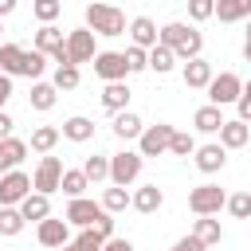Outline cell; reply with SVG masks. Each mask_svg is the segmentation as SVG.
Returning <instances> with one entry per match:
<instances>
[{
  "mask_svg": "<svg viewBox=\"0 0 251 251\" xmlns=\"http://www.w3.org/2000/svg\"><path fill=\"white\" fill-rule=\"evenodd\" d=\"M86 27L94 35H126V12L114 4H86Z\"/></svg>",
  "mask_w": 251,
  "mask_h": 251,
  "instance_id": "7a4b0ae2",
  "label": "cell"
},
{
  "mask_svg": "<svg viewBox=\"0 0 251 251\" xmlns=\"http://www.w3.org/2000/svg\"><path fill=\"white\" fill-rule=\"evenodd\" d=\"M31 12H35V20H39V24H55V20H59V12H63V0H35V4H31Z\"/></svg>",
  "mask_w": 251,
  "mask_h": 251,
  "instance_id": "d6a6232c",
  "label": "cell"
},
{
  "mask_svg": "<svg viewBox=\"0 0 251 251\" xmlns=\"http://www.w3.org/2000/svg\"><path fill=\"white\" fill-rule=\"evenodd\" d=\"M67 239H71V224H67V220H51V216H47V220L39 224V243H43V247H55V251H59V247H67Z\"/></svg>",
  "mask_w": 251,
  "mask_h": 251,
  "instance_id": "4fadbf2b",
  "label": "cell"
},
{
  "mask_svg": "<svg viewBox=\"0 0 251 251\" xmlns=\"http://www.w3.org/2000/svg\"><path fill=\"white\" fill-rule=\"evenodd\" d=\"M102 251H133V243H129V239H118V235H114V239H106V247H102Z\"/></svg>",
  "mask_w": 251,
  "mask_h": 251,
  "instance_id": "bcb514c9",
  "label": "cell"
},
{
  "mask_svg": "<svg viewBox=\"0 0 251 251\" xmlns=\"http://www.w3.org/2000/svg\"><path fill=\"white\" fill-rule=\"evenodd\" d=\"M129 39H133V47H145V51H153V47L161 43V31H157V24H153L149 16H137V20L129 24Z\"/></svg>",
  "mask_w": 251,
  "mask_h": 251,
  "instance_id": "7c38bea8",
  "label": "cell"
},
{
  "mask_svg": "<svg viewBox=\"0 0 251 251\" xmlns=\"http://www.w3.org/2000/svg\"><path fill=\"white\" fill-rule=\"evenodd\" d=\"M247 141H251V126H247V122L235 118V122H224V126H220V145H224V149H243Z\"/></svg>",
  "mask_w": 251,
  "mask_h": 251,
  "instance_id": "9a60e30c",
  "label": "cell"
},
{
  "mask_svg": "<svg viewBox=\"0 0 251 251\" xmlns=\"http://www.w3.org/2000/svg\"><path fill=\"white\" fill-rule=\"evenodd\" d=\"M192 126L200 129V133H220V126H224V114H220V106H200L196 114H192Z\"/></svg>",
  "mask_w": 251,
  "mask_h": 251,
  "instance_id": "7402d4cb",
  "label": "cell"
},
{
  "mask_svg": "<svg viewBox=\"0 0 251 251\" xmlns=\"http://www.w3.org/2000/svg\"><path fill=\"white\" fill-rule=\"evenodd\" d=\"M161 43L176 59H200V51H204V35L196 27H188V24H180V20H173V24L161 27Z\"/></svg>",
  "mask_w": 251,
  "mask_h": 251,
  "instance_id": "6da1fadb",
  "label": "cell"
},
{
  "mask_svg": "<svg viewBox=\"0 0 251 251\" xmlns=\"http://www.w3.org/2000/svg\"><path fill=\"white\" fill-rule=\"evenodd\" d=\"M94 75L106 78V82H126V75H129L126 51H98L94 55Z\"/></svg>",
  "mask_w": 251,
  "mask_h": 251,
  "instance_id": "ba28073f",
  "label": "cell"
},
{
  "mask_svg": "<svg viewBox=\"0 0 251 251\" xmlns=\"http://www.w3.org/2000/svg\"><path fill=\"white\" fill-rule=\"evenodd\" d=\"M94 31L90 27H75L71 35H67V59L78 67V63H94Z\"/></svg>",
  "mask_w": 251,
  "mask_h": 251,
  "instance_id": "30bf717a",
  "label": "cell"
},
{
  "mask_svg": "<svg viewBox=\"0 0 251 251\" xmlns=\"http://www.w3.org/2000/svg\"><path fill=\"white\" fill-rule=\"evenodd\" d=\"M24 157H27V141H20V137H4V141H0V176L12 173Z\"/></svg>",
  "mask_w": 251,
  "mask_h": 251,
  "instance_id": "2e32d148",
  "label": "cell"
},
{
  "mask_svg": "<svg viewBox=\"0 0 251 251\" xmlns=\"http://www.w3.org/2000/svg\"><path fill=\"white\" fill-rule=\"evenodd\" d=\"M55 82H35L31 86V110H51L55 106Z\"/></svg>",
  "mask_w": 251,
  "mask_h": 251,
  "instance_id": "4dcf8cb0",
  "label": "cell"
},
{
  "mask_svg": "<svg viewBox=\"0 0 251 251\" xmlns=\"http://www.w3.org/2000/svg\"><path fill=\"white\" fill-rule=\"evenodd\" d=\"M94 231H98L102 239H114V220H110V212H106V216H102V220L94 224Z\"/></svg>",
  "mask_w": 251,
  "mask_h": 251,
  "instance_id": "ee69618b",
  "label": "cell"
},
{
  "mask_svg": "<svg viewBox=\"0 0 251 251\" xmlns=\"http://www.w3.org/2000/svg\"><path fill=\"white\" fill-rule=\"evenodd\" d=\"M12 126H16V122H12V118L0 110V141H4V137H12Z\"/></svg>",
  "mask_w": 251,
  "mask_h": 251,
  "instance_id": "7dc6e473",
  "label": "cell"
},
{
  "mask_svg": "<svg viewBox=\"0 0 251 251\" xmlns=\"http://www.w3.org/2000/svg\"><path fill=\"white\" fill-rule=\"evenodd\" d=\"M247 43H251V20H247Z\"/></svg>",
  "mask_w": 251,
  "mask_h": 251,
  "instance_id": "f907efd6",
  "label": "cell"
},
{
  "mask_svg": "<svg viewBox=\"0 0 251 251\" xmlns=\"http://www.w3.org/2000/svg\"><path fill=\"white\" fill-rule=\"evenodd\" d=\"M192 235H196L204 247H212V243H220V239H224V227H220V220L200 216V220H196V227H192Z\"/></svg>",
  "mask_w": 251,
  "mask_h": 251,
  "instance_id": "d4e9b609",
  "label": "cell"
},
{
  "mask_svg": "<svg viewBox=\"0 0 251 251\" xmlns=\"http://www.w3.org/2000/svg\"><path fill=\"white\" fill-rule=\"evenodd\" d=\"M75 86H78V67L75 63L55 67V90H75Z\"/></svg>",
  "mask_w": 251,
  "mask_h": 251,
  "instance_id": "e575fe53",
  "label": "cell"
},
{
  "mask_svg": "<svg viewBox=\"0 0 251 251\" xmlns=\"http://www.w3.org/2000/svg\"><path fill=\"white\" fill-rule=\"evenodd\" d=\"M63 137H71V141H90V137H94V122L82 118V114H75V118L63 122Z\"/></svg>",
  "mask_w": 251,
  "mask_h": 251,
  "instance_id": "cb8c5ba5",
  "label": "cell"
},
{
  "mask_svg": "<svg viewBox=\"0 0 251 251\" xmlns=\"http://www.w3.org/2000/svg\"><path fill=\"white\" fill-rule=\"evenodd\" d=\"M188 16L200 24V20H212L216 16V0H188Z\"/></svg>",
  "mask_w": 251,
  "mask_h": 251,
  "instance_id": "60d3db41",
  "label": "cell"
},
{
  "mask_svg": "<svg viewBox=\"0 0 251 251\" xmlns=\"http://www.w3.org/2000/svg\"><path fill=\"white\" fill-rule=\"evenodd\" d=\"M212 78H216V75H212V63H208V59H188V63H184V86H188V90H208Z\"/></svg>",
  "mask_w": 251,
  "mask_h": 251,
  "instance_id": "5bb4252c",
  "label": "cell"
},
{
  "mask_svg": "<svg viewBox=\"0 0 251 251\" xmlns=\"http://www.w3.org/2000/svg\"><path fill=\"white\" fill-rule=\"evenodd\" d=\"M12 98V75H4L0 71V110H4V102Z\"/></svg>",
  "mask_w": 251,
  "mask_h": 251,
  "instance_id": "f6af8a7d",
  "label": "cell"
},
{
  "mask_svg": "<svg viewBox=\"0 0 251 251\" xmlns=\"http://www.w3.org/2000/svg\"><path fill=\"white\" fill-rule=\"evenodd\" d=\"M82 173H86V180H106L110 176V157H86Z\"/></svg>",
  "mask_w": 251,
  "mask_h": 251,
  "instance_id": "d590c367",
  "label": "cell"
},
{
  "mask_svg": "<svg viewBox=\"0 0 251 251\" xmlns=\"http://www.w3.org/2000/svg\"><path fill=\"white\" fill-rule=\"evenodd\" d=\"M227 212H231L235 220H251V192H235V196H227Z\"/></svg>",
  "mask_w": 251,
  "mask_h": 251,
  "instance_id": "74e56055",
  "label": "cell"
},
{
  "mask_svg": "<svg viewBox=\"0 0 251 251\" xmlns=\"http://www.w3.org/2000/svg\"><path fill=\"white\" fill-rule=\"evenodd\" d=\"M169 153H173V157H188V153H196V137L176 129V133H173V145H169Z\"/></svg>",
  "mask_w": 251,
  "mask_h": 251,
  "instance_id": "f35d334b",
  "label": "cell"
},
{
  "mask_svg": "<svg viewBox=\"0 0 251 251\" xmlns=\"http://www.w3.org/2000/svg\"><path fill=\"white\" fill-rule=\"evenodd\" d=\"M149 67H153L157 75H169V71L176 67V55H173V51H169L165 43H157V47L149 51Z\"/></svg>",
  "mask_w": 251,
  "mask_h": 251,
  "instance_id": "f546056e",
  "label": "cell"
},
{
  "mask_svg": "<svg viewBox=\"0 0 251 251\" xmlns=\"http://www.w3.org/2000/svg\"><path fill=\"white\" fill-rule=\"evenodd\" d=\"M12 12H16V0H0V20L12 16Z\"/></svg>",
  "mask_w": 251,
  "mask_h": 251,
  "instance_id": "c3c4849f",
  "label": "cell"
},
{
  "mask_svg": "<svg viewBox=\"0 0 251 251\" xmlns=\"http://www.w3.org/2000/svg\"><path fill=\"white\" fill-rule=\"evenodd\" d=\"M141 133H145V126H141V118H137L133 110H122V114H114V137L129 141V137H141Z\"/></svg>",
  "mask_w": 251,
  "mask_h": 251,
  "instance_id": "ffe728a7",
  "label": "cell"
},
{
  "mask_svg": "<svg viewBox=\"0 0 251 251\" xmlns=\"http://www.w3.org/2000/svg\"><path fill=\"white\" fill-rule=\"evenodd\" d=\"M59 251H75V247H59Z\"/></svg>",
  "mask_w": 251,
  "mask_h": 251,
  "instance_id": "816d5d0a",
  "label": "cell"
},
{
  "mask_svg": "<svg viewBox=\"0 0 251 251\" xmlns=\"http://www.w3.org/2000/svg\"><path fill=\"white\" fill-rule=\"evenodd\" d=\"M126 63H129V75L149 71V51H145V47H129V51H126Z\"/></svg>",
  "mask_w": 251,
  "mask_h": 251,
  "instance_id": "ab89813d",
  "label": "cell"
},
{
  "mask_svg": "<svg viewBox=\"0 0 251 251\" xmlns=\"http://www.w3.org/2000/svg\"><path fill=\"white\" fill-rule=\"evenodd\" d=\"M161 204H165V192H161L157 184H141V188L133 192V208H137L141 216H153Z\"/></svg>",
  "mask_w": 251,
  "mask_h": 251,
  "instance_id": "ac0fdd59",
  "label": "cell"
},
{
  "mask_svg": "<svg viewBox=\"0 0 251 251\" xmlns=\"http://www.w3.org/2000/svg\"><path fill=\"white\" fill-rule=\"evenodd\" d=\"M24 212L20 208H0V235H20L24 231Z\"/></svg>",
  "mask_w": 251,
  "mask_h": 251,
  "instance_id": "1f68e13d",
  "label": "cell"
},
{
  "mask_svg": "<svg viewBox=\"0 0 251 251\" xmlns=\"http://www.w3.org/2000/svg\"><path fill=\"white\" fill-rule=\"evenodd\" d=\"M71 247H75V251H102V247H106V239H102L94 227H82V231H78V239H75Z\"/></svg>",
  "mask_w": 251,
  "mask_h": 251,
  "instance_id": "8d00e7d4",
  "label": "cell"
},
{
  "mask_svg": "<svg viewBox=\"0 0 251 251\" xmlns=\"http://www.w3.org/2000/svg\"><path fill=\"white\" fill-rule=\"evenodd\" d=\"M133 204V196H129V188H122V184H114V188H106L102 192V208L114 216V212H122V208H129Z\"/></svg>",
  "mask_w": 251,
  "mask_h": 251,
  "instance_id": "83f0119b",
  "label": "cell"
},
{
  "mask_svg": "<svg viewBox=\"0 0 251 251\" xmlns=\"http://www.w3.org/2000/svg\"><path fill=\"white\" fill-rule=\"evenodd\" d=\"M173 126L169 122H157V126H149L141 137H137V153L141 157H161V153H169V145H173Z\"/></svg>",
  "mask_w": 251,
  "mask_h": 251,
  "instance_id": "8992f818",
  "label": "cell"
},
{
  "mask_svg": "<svg viewBox=\"0 0 251 251\" xmlns=\"http://www.w3.org/2000/svg\"><path fill=\"white\" fill-rule=\"evenodd\" d=\"M106 216V208L102 204H94V200H86V196H78V200H71L67 204V224H75V227H94L98 220Z\"/></svg>",
  "mask_w": 251,
  "mask_h": 251,
  "instance_id": "8fae6325",
  "label": "cell"
},
{
  "mask_svg": "<svg viewBox=\"0 0 251 251\" xmlns=\"http://www.w3.org/2000/svg\"><path fill=\"white\" fill-rule=\"evenodd\" d=\"M59 137H63V129L39 126V129H31V149H35V153H51V149L59 145Z\"/></svg>",
  "mask_w": 251,
  "mask_h": 251,
  "instance_id": "484cf974",
  "label": "cell"
},
{
  "mask_svg": "<svg viewBox=\"0 0 251 251\" xmlns=\"http://www.w3.org/2000/svg\"><path fill=\"white\" fill-rule=\"evenodd\" d=\"M27 196H31V176L27 173L12 169V173L0 176V208H20Z\"/></svg>",
  "mask_w": 251,
  "mask_h": 251,
  "instance_id": "3957f363",
  "label": "cell"
},
{
  "mask_svg": "<svg viewBox=\"0 0 251 251\" xmlns=\"http://www.w3.org/2000/svg\"><path fill=\"white\" fill-rule=\"evenodd\" d=\"M227 165V149L224 145H200L196 149V169L200 173H220Z\"/></svg>",
  "mask_w": 251,
  "mask_h": 251,
  "instance_id": "e0dca14e",
  "label": "cell"
},
{
  "mask_svg": "<svg viewBox=\"0 0 251 251\" xmlns=\"http://www.w3.org/2000/svg\"><path fill=\"white\" fill-rule=\"evenodd\" d=\"M0 31H4V20H0Z\"/></svg>",
  "mask_w": 251,
  "mask_h": 251,
  "instance_id": "f5cc1de1",
  "label": "cell"
},
{
  "mask_svg": "<svg viewBox=\"0 0 251 251\" xmlns=\"http://www.w3.org/2000/svg\"><path fill=\"white\" fill-rule=\"evenodd\" d=\"M63 173H67V169H63V161H59V157H43V161H39V169H35V176H31V188H35V192H43V196H51V192L63 184Z\"/></svg>",
  "mask_w": 251,
  "mask_h": 251,
  "instance_id": "9c48e42d",
  "label": "cell"
},
{
  "mask_svg": "<svg viewBox=\"0 0 251 251\" xmlns=\"http://www.w3.org/2000/svg\"><path fill=\"white\" fill-rule=\"evenodd\" d=\"M188 208H192L196 216H216L220 208H227V196H224L220 184H196V188L188 192Z\"/></svg>",
  "mask_w": 251,
  "mask_h": 251,
  "instance_id": "277c9868",
  "label": "cell"
},
{
  "mask_svg": "<svg viewBox=\"0 0 251 251\" xmlns=\"http://www.w3.org/2000/svg\"><path fill=\"white\" fill-rule=\"evenodd\" d=\"M0 71H4V75H20V71H24V47L0 43Z\"/></svg>",
  "mask_w": 251,
  "mask_h": 251,
  "instance_id": "4316f807",
  "label": "cell"
},
{
  "mask_svg": "<svg viewBox=\"0 0 251 251\" xmlns=\"http://www.w3.org/2000/svg\"><path fill=\"white\" fill-rule=\"evenodd\" d=\"M141 165H145L141 153H129V149H126V153H114V157H110V180L126 188V184H133V180L141 176Z\"/></svg>",
  "mask_w": 251,
  "mask_h": 251,
  "instance_id": "52a82bcc",
  "label": "cell"
},
{
  "mask_svg": "<svg viewBox=\"0 0 251 251\" xmlns=\"http://www.w3.org/2000/svg\"><path fill=\"white\" fill-rule=\"evenodd\" d=\"M86 184H90V180H86V173H82V169H67V173H63V184H59V188H63V192H67L71 200H78V196L86 192Z\"/></svg>",
  "mask_w": 251,
  "mask_h": 251,
  "instance_id": "f1b7e54d",
  "label": "cell"
},
{
  "mask_svg": "<svg viewBox=\"0 0 251 251\" xmlns=\"http://www.w3.org/2000/svg\"><path fill=\"white\" fill-rule=\"evenodd\" d=\"M239 122H247L251 126V82H243V94H239Z\"/></svg>",
  "mask_w": 251,
  "mask_h": 251,
  "instance_id": "b9f144b4",
  "label": "cell"
},
{
  "mask_svg": "<svg viewBox=\"0 0 251 251\" xmlns=\"http://www.w3.org/2000/svg\"><path fill=\"white\" fill-rule=\"evenodd\" d=\"M216 16H220V24L251 20V0H216Z\"/></svg>",
  "mask_w": 251,
  "mask_h": 251,
  "instance_id": "d6986e66",
  "label": "cell"
},
{
  "mask_svg": "<svg viewBox=\"0 0 251 251\" xmlns=\"http://www.w3.org/2000/svg\"><path fill=\"white\" fill-rule=\"evenodd\" d=\"M243 59H247V63H251V43H243Z\"/></svg>",
  "mask_w": 251,
  "mask_h": 251,
  "instance_id": "681fc988",
  "label": "cell"
},
{
  "mask_svg": "<svg viewBox=\"0 0 251 251\" xmlns=\"http://www.w3.org/2000/svg\"><path fill=\"white\" fill-rule=\"evenodd\" d=\"M239 94H243V78H239L235 71H220V75L208 82V98H212V106L239 102Z\"/></svg>",
  "mask_w": 251,
  "mask_h": 251,
  "instance_id": "5b68a950",
  "label": "cell"
},
{
  "mask_svg": "<svg viewBox=\"0 0 251 251\" xmlns=\"http://www.w3.org/2000/svg\"><path fill=\"white\" fill-rule=\"evenodd\" d=\"M43 67H47V59H43V51H24V71L20 75H27V78H35L39 82V75H43Z\"/></svg>",
  "mask_w": 251,
  "mask_h": 251,
  "instance_id": "836d02e7",
  "label": "cell"
},
{
  "mask_svg": "<svg viewBox=\"0 0 251 251\" xmlns=\"http://www.w3.org/2000/svg\"><path fill=\"white\" fill-rule=\"evenodd\" d=\"M173 251H204V243H200L196 235H184V239H176V243H173Z\"/></svg>",
  "mask_w": 251,
  "mask_h": 251,
  "instance_id": "7bdbcfd3",
  "label": "cell"
},
{
  "mask_svg": "<svg viewBox=\"0 0 251 251\" xmlns=\"http://www.w3.org/2000/svg\"><path fill=\"white\" fill-rule=\"evenodd\" d=\"M20 212H24V220H35V224H43V220L51 216V200H47L43 192H31V196L20 204Z\"/></svg>",
  "mask_w": 251,
  "mask_h": 251,
  "instance_id": "603a6c76",
  "label": "cell"
},
{
  "mask_svg": "<svg viewBox=\"0 0 251 251\" xmlns=\"http://www.w3.org/2000/svg\"><path fill=\"white\" fill-rule=\"evenodd\" d=\"M102 106H106L110 114H122V110L129 106V86H126V82H106V90H102Z\"/></svg>",
  "mask_w": 251,
  "mask_h": 251,
  "instance_id": "44dd1931",
  "label": "cell"
}]
</instances>
